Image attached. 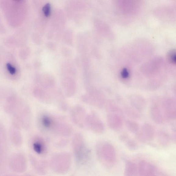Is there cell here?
I'll list each match as a JSON object with an SVG mask.
<instances>
[{
	"label": "cell",
	"mask_w": 176,
	"mask_h": 176,
	"mask_svg": "<svg viewBox=\"0 0 176 176\" xmlns=\"http://www.w3.org/2000/svg\"><path fill=\"white\" fill-rule=\"evenodd\" d=\"M86 122L93 130L97 132H101L104 129L103 125L97 117L89 116L86 117Z\"/></svg>",
	"instance_id": "4"
},
{
	"label": "cell",
	"mask_w": 176,
	"mask_h": 176,
	"mask_svg": "<svg viewBox=\"0 0 176 176\" xmlns=\"http://www.w3.org/2000/svg\"><path fill=\"white\" fill-rule=\"evenodd\" d=\"M4 176H17L12 175H5Z\"/></svg>",
	"instance_id": "15"
},
{
	"label": "cell",
	"mask_w": 176,
	"mask_h": 176,
	"mask_svg": "<svg viewBox=\"0 0 176 176\" xmlns=\"http://www.w3.org/2000/svg\"><path fill=\"white\" fill-rule=\"evenodd\" d=\"M126 125L128 128L131 132H137L138 129V126L137 123H135V122L128 121L126 122Z\"/></svg>",
	"instance_id": "10"
},
{
	"label": "cell",
	"mask_w": 176,
	"mask_h": 176,
	"mask_svg": "<svg viewBox=\"0 0 176 176\" xmlns=\"http://www.w3.org/2000/svg\"><path fill=\"white\" fill-rule=\"evenodd\" d=\"M73 147L76 159L79 162H84L87 157V151L82 136H76L73 141Z\"/></svg>",
	"instance_id": "2"
},
{
	"label": "cell",
	"mask_w": 176,
	"mask_h": 176,
	"mask_svg": "<svg viewBox=\"0 0 176 176\" xmlns=\"http://www.w3.org/2000/svg\"><path fill=\"white\" fill-rule=\"evenodd\" d=\"M121 76L122 78L124 79H126L129 77V73L127 69H124L121 72Z\"/></svg>",
	"instance_id": "13"
},
{
	"label": "cell",
	"mask_w": 176,
	"mask_h": 176,
	"mask_svg": "<svg viewBox=\"0 0 176 176\" xmlns=\"http://www.w3.org/2000/svg\"><path fill=\"white\" fill-rule=\"evenodd\" d=\"M10 169L12 171L21 173L26 171L27 162L25 157L20 153H15L10 157L9 161Z\"/></svg>",
	"instance_id": "1"
},
{
	"label": "cell",
	"mask_w": 176,
	"mask_h": 176,
	"mask_svg": "<svg viewBox=\"0 0 176 176\" xmlns=\"http://www.w3.org/2000/svg\"><path fill=\"white\" fill-rule=\"evenodd\" d=\"M6 67L9 73L12 76L14 75L16 72V69L13 67L9 63H8L6 65Z\"/></svg>",
	"instance_id": "11"
},
{
	"label": "cell",
	"mask_w": 176,
	"mask_h": 176,
	"mask_svg": "<svg viewBox=\"0 0 176 176\" xmlns=\"http://www.w3.org/2000/svg\"><path fill=\"white\" fill-rule=\"evenodd\" d=\"M108 118L109 126L112 128L116 129L120 128L122 126V121L119 116L110 114Z\"/></svg>",
	"instance_id": "7"
},
{
	"label": "cell",
	"mask_w": 176,
	"mask_h": 176,
	"mask_svg": "<svg viewBox=\"0 0 176 176\" xmlns=\"http://www.w3.org/2000/svg\"><path fill=\"white\" fill-rule=\"evenodd\" d=\"M55 120L48 115H43L40 118V123L43 128L46 130H51Z\"/></svg>",
	"instance_id": "8"
},
{
	"label": "cell",
	"mask_w": 176,
	"mask_h": 176,
	"mask_svg": "<svg viewBox=\"0 0 176 176\" xmlns=\"http://www.w3.org/2000/svg\"><path fill=\"white\" fill-rule=\"evenodd\" d=\"M132 105L138 110H143L145 106V102L143 98L139 96H133L130 97Z\"/></svg>",
	"instance_id": "9"
},
{
	"label": "cell",
	"mask_w": 176,
	"mask_h": 176,
	"mask_svg": "<svg viewBox=\"0 0 176 176\" xmlns=\"http://www.w3.org/2000/svg\"><path fill=\"white\" fill-rule=\"evenodd\" d=\"M51 10L50 5L49 4H47L43 8V11L46 16L48 17L50 15Z\"/></svg>",
	"instance_id": "12"
},
{
	"label": "cell",
	"mask_w": 176,
	"mask_h": 176,
	"mask_svg": "<svg viewBox=\"0 0 176 176\" xmlns=\"http://www.w3.org/2000/svg\"><path fill=\"white\" fill-rule=\"evenodd\" d=\"M73 118L75 122L79 124L80 126L83 125V122L85 121V111L82 108H76L73 111Z\"/></svg>",
	"instance_id": "6"
},
{
	"label": "cell",
	"mask_w": 176,
	"mask_h": 176,
	"mask_svg": "<svg viewBox=\"0 0 176 176\" xmlns=\"http://www.w3.org/2000/svg\"><path fill=\"white\" fill-rule=\"evenodd\" d=\"M68 154H61L55 156L53 160V169L58 172L66 171L70 166L71 159Z\"/></svg>",
	"instance_id": "3"
},
{
	"label": "cell",
	"mask_w": 176,
	"mask_h": 176,
	"mask_svg": "<svg viewBox=\"0 0 176 176\" xmlns=\"http://www.w3.org/2000/svg\"><path fill=\"white\" fill-rule=\"evenodd\" d=\"M32 146L33 151L39 155H43L46 153V145L44 140L41 138L36 137L33 139Z\"/></svg>",
	"instance_id": "5"
},
{
	"label": "cell",
	"mask_w": 176,
	"mask_h": 176,
	"mask_svg": "<svg viewBox=\"0 0 176 176\" xmlns=\"http://www.w3.org/2000/svg\"><path fill=\"white\" fill-rule=\"evenodd\" d=\"M171 57V61H172L173 62H175V60H176V56H175V53L174 54V53H173L172 54Z\"/></svg>",
	"instance_id": "14"
}]
</instances>
